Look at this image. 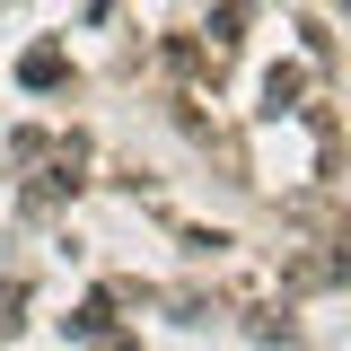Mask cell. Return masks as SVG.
<instances>
[{
	"instance_id": "cell-2",
	"label": "cell",
	"mask_w": 351,
	"mask_h": 351,
	"mask_svg": "<svg viewBox=\"0 0 351 351\" xmlns=\"http://www.w3.org/2000/svg\"><path fill=\"white\" fill-rule=\"evenodd\" d=\"M71 334H80V343H123V325H114V307H106V299H88L80 316H71Z\"/></svg>"
},
{
	"instance_id": "cell-3",
	"label": "cell",
	"mask_w": 351,
	"mask_h": 351,
	"mask_svg": "<svg viewBox=\"0 0 351 351\" xmlns=\"http://www.w3.org/2000/svg\"><path fill=\"white\" fill-rule=\"evenodd\" d=\"M18 80H27V88H53V80H62V44H36V53L18 62Z\"/></svg>"
},
{
	"instance_id": "cell-1",
	"label": "cell",
	"mask_w": 351,
	"mask_h": 351,
	"mask_svg": "<svg viewBox=\"0 0 351 351\" xmlns=\"http://www.w3.org/2000/svg\"><path fill=\"white\" fill-rule=\"evenodd\" d=\"M299 97H307V71H299V62L263 71V114H299Z\"/></svg>"
}]
</instances>
